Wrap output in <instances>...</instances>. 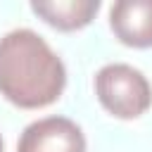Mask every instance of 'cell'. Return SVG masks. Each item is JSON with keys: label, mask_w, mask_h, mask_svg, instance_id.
Wrapping results in <instances>:
<instances>
[{"label": "cell", "mask_w": 152, "mask_h": 152, "mask_svg": "<svg viewBox=\"0 0 152 152\" xmlns=\"http://www.w3.org/2000/svg\"><path fill=\"white\" fill-rule=\"evenodd\" d=\"M0 152H2V138H0Z\"/></svg>", "instance_id": "6"}, {"label": "cell", "mask_w": 152, "mask_h": 152, "mask_svg": "<svg viewBox=\"0 0 152 152\" xmlns=\"http://www.w3.org/2000/svg\"><path fill=\"white\" fill-rule=\"evenodd\" d=\"M17 152H86V135L66 116H43L21 131Z\"/></svg>", "instance_id": "3"}, {"label": "cell", "mask_w": 152, "mask_h": 152, "mask_svg": "<svg viewBox=\"0 0 152 152\" xmlns=\"http://www.w3.org/2000/svg\"><path fill=\"white\" fill-rule=\"evenodd\" d=\"M95 95L104 112L116 119L131 121L152 107V86L147 76L126 62L104 64L95 74Z\"/></svg>", "instance_id": "2"}, {"label": "cell", "mask_w": 152, "mask_h": 152, "mask_svg": "<svg viewBox=\"0 0 152 152\" xmlns=\"http://www.w3.org/2000/svg\"><path fill=\"white\" fill-rule=\"evenodd\" d=\"M28 7L57 31H81L100 12V0H38Z\"/></svg>", "instance_id": "5"}, {"label": "cell", "mask_w": 152, "mask_h": 152, "mask_svg": "<svg viewBox=\"0 0 152 152\" xmlns=\"http://www.w3.org/2000/svg\"><path fill=\"white\" fill-rule=\"evenodd\" d=\"M66 66L48 40L31 28L0 38V95L19 109H43L62 97Z\"/></svg>", "instance_id": "1"}, {"label": "cell", "mask_w": 152, "mask_h": 152, "mask_svg": "<svg viewBox=\"0 0 152 152\" xmlns=\"http://www.w3.org/2000/svg\"><path fill=\"white\" fill-rule=\"evenodd\" d=\"M109 28L128 48H152V0H116L109 7Z\"/></svg>", "instance_id": "4"}]
</instances>
